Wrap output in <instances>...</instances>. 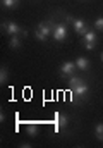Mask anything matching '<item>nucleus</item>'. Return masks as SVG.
<instances>
[{
    "label": "nucleus",
    "instance_id": "4",
    "mask_svg": "<svg viewBox=\"0 0 103 148\" xmlns=\"http://www.w3.org/2000/svg\"><path fill=\"white\" fill-rule=\"evenodd\" d=\"M53 121H55V131L59 133L60 129H65L69 124V119L67 115H64V114H60V112H55L53 114Z\"/></svg>",
    "mask_w": 103,
    "mask_h": 148
},
{
    "label": "nucleus",
    "instance_id": "2",
    "mask_svg": "<svg viewBox=\"0 0 103 148\" xmlns=\"http://www.w3.org/2000/svg\"><path fill=\"white\" fill-rule=\"evenodd\" d=\"M52 36L55 41H64L67 38V26L64 23H59V24H53V33Z\"/></svg>",
    "mask_w": 103,
    "mask_h": 148
},
{
    "label": "nucleus",
    "instance_id": "13",
    "mask_svg": "<svg viewBox=\"0 0 103 148\" xmlns=\"http://www.w3.org/2000/svg\"><path fill=\"white\" fill-rule=\"evenodd\" d=\"M2 5L7 7V9H14L19 5V0H2Z\"/></svg>",
    "mask_w": 103,
    "mask_h": 148
},
{
    "label": "nucleus",
    "instance_id": "14",
    "mask_svg": "<svg viewBox=\"0 0 103 148\" xmlns=\"http://www.w3.org/2000/svg\"><path fill=\"white\" fill-rule=\"evenodd\" d=\"M9 47H10V48H19V47H21V40L17 36H12L9 40Z\"/></svg>",
    "mask_w": 103,
    "mask_h": 148
},
{
    "label": "nucleus",
    "instance_id": "18",
    "mask_svg": "<svg viewBox=\"0 0 103 148\" xmlns=\"http://www.w3.org/2000/svg\"><path fill=\"white\" fill-rule=\"evenodd\" d=\"M102 60H103V53H102Z\"/></svg>",
    "mask_w": 103,
    "mask_h": 148
},
{
    "label": "nucleus",
    "instance_id": "16",
    "mask_svg": "<svg viewBox=\"0 0 103 148\" xmlns=\"http://www.w3.org/2000/svg\"><path fill=\"white\" fill-rule=\"evenodd\" d=\"M95 28L100 29V31H103V17H98V19L95 21Z\"/></svg>",
    "mask_w": 103,
    "mask_h": 148
},
{
    "label": "nucleus",
    "instance_id": "3",
    "mask_svg": "<svg viewBox=\"0 0 103 148\" xmlns=\"http://www.w3.org/2000/svg\"><path fill=\"white\" fill-rule=\"evenodd\" d=\"M2 31L9 33V35H12V36H17L19 33L26 36V31H23V29H21L16 23H2Z\"/></svg>",
    "mask_w": 103,
    "mask_h": 148
},
{
    "label": "nucleus",
    "instance_id": "1",
    "mask_svg": "<svg viewBox=\"0 0 103 148\" xmlns=\"http://www.w3.org/2000/svg\"><path fill=\"white\" fill-rule=\"evenodd\" d=\"M53 33V24L48 21V23H40L38 28L34 29V36L38 38L40 41H46V38Z\"/></svg>",
    "mask_w": 103,
    "mask_h": 148
},
{
    "label": "nucleus",
    "instance_id": "6",
    "mask_svg": "<svg viewBox=\"0 0 103 148\" xmlns=\"http://www.w3.org/2000/svg\"><path fill=\"white\" fill-rule=\"evenodd\" d=\"M74 71H77V67H76V62H70V60H67V62H64L62 66H60V76L62 77H70L72 74H74Z\"/></svg>",
    "mask_w": 103,
    "mask_h": 148
},
{
    "label": "nucleus",
    "instance_id": "8",
    "mask_svg": "<svg viewBox=\"0 0 103 148\" xmlns=\"http://www.w3.org/2000/svg\"><path fill=\"white\" fill-rule=\"evenodd\" d=\"M76 67H77L79 71H88V69H89V60H88L86 57H79V59L76 60Z\"/></svg>",
    "mask_w": 103,
    "mask_h": 148
},
{
    "label": "nucleus",
    "instance_id": "9",
    "mask_svg": "<svg viewBox=\"0 0 103 148\" xmlns=\"http://www.w3.org/2000/svg\"><path fill=\"white\" fill-rule=\"evenodd\" d=\"M83 36H84V41H88V43H96V33L95 31H89L88 29Z\"/></svg>",
    "mask_w": 103,
    "mask_h": 148
},
{
    "label": "nucleus",
    "instance_id": "15",
    "mask_svg": "<svg viewBox=\"0 0 103 148\" xmlns=\"http://www.w3.org/2000/svg\"><path fill=\"white\" fill-rule=\"evenodd\" d=\"M95 134H96V138L103 141V124H96V127H95Z\"/></svg>",
    "mask_w": 103,
    "mask_h": 148
},
{
    "label": "nucleus",
    "instance_id": "5",
    "mask_svg": "<svg viewBox=\"0 0 103 148\" xmlns=\"http://www.w3.org/2000/svg\"><path fill=\"white\" fill-rule=\"evenodd\" d=\"M67 21L72 23V28L76 29L77 35H84V33L88 31V26H86V23H84L83 19H72V17H67Z\"/></svg>",
    "mask_w": 103,
    "mask_h": 148
},
{
    "label": "nucleus",
    "instance_id": "11",
    "mask_svg": "<svg viewBox=\"0 0 103 148\" xmlns=\"http://www.w3.org/2000/svg\"><path fill=\"white\" fill-rule=\"evenodd\" d=\"M83 83H86V81L81 79V77H76V76H70V79H69V86H70V88L79 86V84H83Z\"/></svg>",
    "mask_w": 103,
    "mask_h": 148
},
{
    "label": "nucleus",
    "instance_id": "17",
    "mask_svg": "<svg viewBox=\"0 0 103 148\" xmlns=\"http://www.w3.org/2000/svg\"><path fill=\"white\" fill-rule=\"evenodd\" d=\"M95 45H96V43H88V41H84V48H86V50H93Z\"/></svg>",
    "mask_w": 103,
    "mask_h": 148
},
{
    "label": "nucleus",
    "instance_id": "12",
    "mask_svg": "<svg viewBox=\"0 0 103 148\" xmlns=\"http://www.w3.org/2000/svg\"><path fill=\"white\" fill-rule=\"evenodd\" d=\"M9 79V73H7V67H0V84L3 86Z\"/></svg>",
    "mask_w": 103,
    "mask_h": 148
},
{
    "label": "nucleus",
    "instance_id": "10",
    "mask_svg": "<svg viewBox=\"0 0 103 148\" xmlns=\"http://www.w3.org/2000/svg\"><path fill=\"white\" fill-rule=\"evenodd\" d=\"M38 131H40V127H38V124H28V127H26V133L33 138L38 134Z\"/></svg>",
    "mask_w": 103,
    "mask_h": 148
},
{
    "label": "nucleus",
    "instance_id": "7",
    "mask_svg": "<svg viewBox=\"0 0 103 148\" xmlns=\"http://www.w3.org/2000/svg\"><path fill=\"white\" fill-rule=\"evenodd\" d=\"M88 91H89V86H88L86 83H83V84H79V86H74V88H70V93H72L76 98H86Z\"/></svg>",
    "mask_w": 103,
    "mask_h": 148
}]
</instances>
